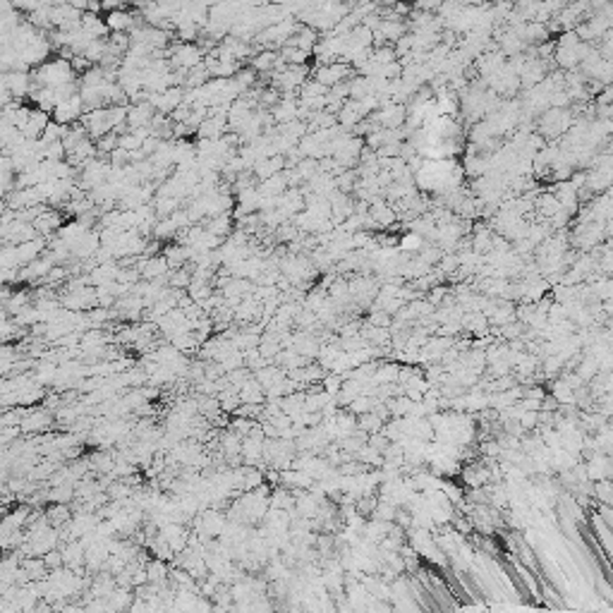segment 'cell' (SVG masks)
Wrapping results in <instances>:
<instances>
[{
    "mask_svg": "<svg viewBox=\"0 0 613 613\" xmlns=\"http://www.w3.org/2000/svg\"><path fill=\"white\" fill-rule=\"evenodd\" d=\"M204 58L206 53L197 41H180L168 48V61H170L173 70H180V72H187V70L202 65Z\"/></svg>",
    "mask_w": 613,
    "mask_h": 613,
    "instance_id": "cell-2",
    "label": "cell"
},
{
    "mask_svg": "<svg viewBox=\"0 0 613 613\" xmlns=\"http://www.w3.org/2000/svg\"><path fill=\"white\" fill-rule=\"evenodd\" d=\"M376 3H379V5H393V8H395V5H398L400 0H376Z\"/></svg>",
    "mask_w": 613,
    "mask_h": 613,
    "instance_id": "cell-16",
    "label": "cell"
},
{
    "mask_svg": "<svg viewBox=\"0 0 613 613\" xmlns=\"http://www.w3.org/2000/svg\"><path fill=\"white\" fill-rule=\"evenodd\" d=\"M84 113H86V108H84L82 94L77 91V94L65 96V99L56 106V111H53L51 116H53V120L61 122V125H74V122L82 120Z\"/></svg>",
    "mask_w": 613,
    "mask_h": 613,
    "instance_id": "cell-3",
    "label": "cell"
},
{
    "mask_svg": "<svg viewBox=\"0 0 613 613\" xmlns=\"http://www.w3.org/2000/svg\"><path fill=\"white\" fill-rule=\"evenodd\" d=\"M31 74H34V86H51V89H63V86L79 82L72 61L65 56L48 58Z\"/></svg>",
    "mask_w": 613,
    "mask_h": 613,
    "instance_id": "cell-1",
    "label": "cell"
},
{
    "mask_svg": "<svg viewBox=\"0 0 613 613\" xmlns=\"http://www.w3.org/2000/svg\"><path fill=\"white\" fill-rule=\"evenodd\" d=\"M106 24L111 31L132 34L139 24H146V22H139V17L129 8H120V10H111V13H106Z\"/></svg>",
    "mask_w": 613,
    "mask_h": 613,
    "instance_id": "cell-6",
    "label": "cell"
},
{
    "mask_svg": "<svg viewBox=\"0 0 613 613\" xmlns=\"http://www.w3.org/2000/svg\"><path fill=\"white\" fill-rule=\"evenodd\" d=\"M53 427V415L48 410H29L22 420L19 429L22 433H36V431H46Z\"/></svg>",
    "mask_w": 613,
    "mask_h": 613,
    "instance_id": "cell-8",
    "label": "cell"
},
{
    "mask_svg": "<svg viewBox=\"0 0 613 613\" xmlns=\"http://www.w3.org/2000/svg\"><path fill=\"white\" fill-rule=\"evenodd\" d=\"M46 206H48V204H46ZM46 206H43V211H41L39 216H36V221H34V228H36V230H39V235H41V237H51L53 232L61 230V223H63V218H61V216H58V211L46 209Z\"/></svg>",
    "mask_w": 613,
    "mask_h": 613,
    "instance_id": "cell-9",
    "label": "cell"
},
{
    "mask_svg": "<svg viewBox=\"0 0 613 613\" xmlns=\"http://www.w3.org/2000/svg\"><path fill=\"white\" fill-rule=\"evenodd\" d=\"M400 247H403L405 252H417V249H422V237L417 235V232H412V235H405L403 242H400Z\"/></svg>",
    "mask_w": 613,
    "mask_h": 613,
    "instance_id": "cell-14",
    "label": "cell"
},
{
    "mask_svg": "<svg viewBox=\"0 0 613 613\" xmlns=\"http://www.w3.org/2000/svg\"><path fill=\"white\" fill-rule=\"evenodd\" d=\"M46 518L53 527H61V525H67L72 520V515H70V508L65 503H56V506H51L46 511Z\"/></svg>",
    "mask_w": 613,
    "mask_h": 613,
    "instance_id": "cell-12",
    "label": "cell"
},
{
    "mask_svg": "<svg viewBox=\"0 0 613 613\" xmlns=\"http://www.w3.org/2000/svg\"><path fill=\"white\" fill-rule=\"evenodd\" d=\"M146 575H149V582L154 584H164L166 582V575H168V568L164 566V561H154L149 563V568H146Z\"/></svg>",
    "mask_w": 613,
    "mask_h": 613,
    "instance_id": "cell-13",
    "label": "cell"
},
{
    "mask_svg": "<svg viewBox=\"0 0 613 613\" xmlns=\"http://www.w3.org/2000/svg\"><path fill=\"white\" fill-rule=\"evenodd\" d=\"M82 31L86 36H89L91 41H96V39H106V34L111 29H108V24H106V19H101L99 17V13H84L82 15Z\"/></svg>",
    "mask_w": 613,
    "mask_h": 613,
    "instance_id": "cell-10",
    "label": "cell"
},
{
    "mask_svg": "<svg viewBox=\"0 0 613 613\" xmlns=\"http://www.w3.org/2000/svg\"><path fill=\"white\" fill-rule=\"evenodd\" d=\"M13 5L19 10V13L29 15V13H34L39 5H43V0H13Z\"/></svg>",
    "mask_w": 613,
    "mask_h": 613,
    "instance_id": "cell-15",
    "label": "cell"
},
{
    "mask_svg": "<svg viewBox=\"0 0 613 613\" xmlns=\"http://www.w3.org/2000/svg\"><path fill=\"white\" fill-rule=\"evenodd\" d=\"M348 74H350V65L343 63V61H335V63L319 65L317 72H314V79L331 89V86L345 82V79H348Z\"/></svg>",
    "mask_w": 613,
    "mask_h": 613,
    "instance_id": "cell-5",
    "label": "cell"
},
{
    "mask_svg": "<svg viewBox=\"0 0 613 613\" xmlns=\"http://www.w3.org/2000/svg\"><path fill=\"white\" fill-rule=\"evenodd\" d=\"M156 116H159V113H156V108L151 106L149 101H139V103H134V106H129L127 125H129V129L151 127V122H154Z\"/></svg>",
    "mask_w": 613,
    "mask_h": 613,
    "instance_id": "cell-7",
    "label": "cell"
},
{
    "mask_svg": "<svg viewBox=\"0 0 613 613\" xmlns=\"http://www.w3.org/2000/svg\"><path fill=\"white\" fill-rule=\"evenodd\" d=\"M3 89L10 91L17 101L24 96H29L34 91V74H29L26 70H13V72L3 74Z\"/></svg>",
    "mask_w": 613,
    "mask_h": 613,
    "instance_id": "cell-4",
    "label": "cell"
},
{
    "mask_svg": "<svg viewBox=\"0 0 613 613\" xmlns=\"http://www.w3.org/2000/svg\"><path fill=\"white\" fill-rule=\"evenodd\" d=\"M280 58H283L285 65H307L309 58H312V53H307V51H302V48L287 43V46L280 48Z\"/></svg>",
    "mask_w": 613,
    "mask_h": 613,
    "instance_id": "cell-11",
    "label": "cell"
}]
</instances>
